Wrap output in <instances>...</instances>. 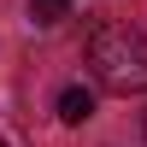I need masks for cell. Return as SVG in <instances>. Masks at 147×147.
Listing matches in <instances>:
<instances>
[{"label":"cell","instance_id":"obj_1","mask_svg":"<svg viewBox=\"0 0 147 147\" xmlns=\"http://www.w3.org/2000/svg\"><path fill=\"white\" fill-rule=\"evenodd\" d=\"M88 71L112 94H141L147 88V35L124 18H106L88 30Z\"/></svg>","mask_w":147,"mask_h":147},{"label":"cell","instance_id":"obj_2","mask_svg":"<svg viewBox=\"0 0 147 147\" xmlns=\"http://www.w3.org/2000/svg\"><path fill=\"white\" fill-rule=\"evenodd\" d=\"M88 118H94V94L82 88V82H71V88L59 94V124L77 129V124H88Z\"/></svg>","mask_w":147,"mask_h":147},{"label":"cell","instance_id":"obj_3","mask_svg":"<svg viewBox=\"0 0 147 147\" xmlns=\"http://www.w3.org/2000/svg\"><path fill=\"white\" fill-rule=\"evenodd\" d=\"M65 12H71V0H30V18L35 24H59Z\"/></svg>","mask_w":147,"mask_h":147},{"label":"cell","instance_id":"obj_4","mask_svg":"<svg viewBox=\"0 0 147 147\" xmlns=\"http://www.w3.org/2000/svg\"><path fill=\"white\" fill-rule=\"evenodd\" d=\"M0 147H30V141H24V129H18V124H12V118H6V112H0Z\"/></svg>","mask_w":147,"mask_h":147},{"label":"cell","instance_id":"obj_5","mask_svg":"<svg viewBox=\"0 0 147 147\" xmlns=\"http://www.w3.org/2000/svg\"><path fill=\"white\" fill-rule=\"evenodd\" d=\"M141 136H147V118H141Z\"/></svg>","mask_w":147,"mask_h":147}]
</instances>
